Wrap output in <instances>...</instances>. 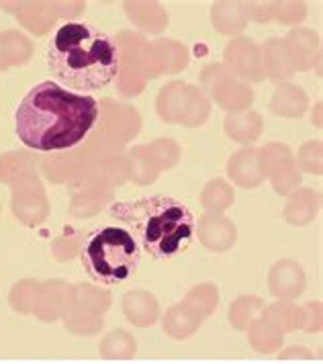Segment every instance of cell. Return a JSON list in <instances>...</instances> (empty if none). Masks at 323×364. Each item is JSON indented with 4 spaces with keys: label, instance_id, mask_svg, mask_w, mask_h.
Instances as JSON below:
<instances>
[{
    "label": "cell",
    "instance_id": "1",
    "mask_svg": "<svg viewBox=\"0 0 323 364\" xmlns=\"http://www.w3.org/2000/svg\"><path fill=\"white\" fill-rule=\"evenodd\" d=\"M98 119V100L58 82H39L18 102L15 132L35 151H64L82 144Z\"/></svg>",
    "mask_w": 323,
    "mask_h": 364
},
{
    "label": "cell",
    "instance_id": "2",
    "mask_svg": "<svg viewBox=\"0 0 323 364\" xmlns=\"http://www.w3.org/2000/svg\"><path fill=\"white\" fill-rule=\"evenodd\" d=\"M51 74L78 95L102 90L121 74L117 37L86 21L64 23L48 46Z\"/></svg>",
    "mask_w": 323,
    "mask_h": 364
},
{
    "label": "cell",
    "instance_id": "3",
    "mask_svg": "<svg viewBox=\"0 0 323 364\" xmlns=\"http://www.w3.org/2000/svg\"><path fill=\"white\" fill-rule=\"evenodd\" d=\"M109 215L133 235L139 248L158 260H168L184 252L196 233L193 211L172 197L154 195L117 200L109 207Z\"/></svg>",
    "mask_w": 323,
    "mask_h": 364
},
{
    "label": "cell",
    "instance_id": "4",
    "mask_svg": "<svg viewBox=\"0 0 323 364\" xmlns=\"http://www.w3.org/2000/svg\"><path fill=\"white\" fill-rule=\"evenodd\" d=\"M82 262L88 274L100 284H121L137 272L142 248L121 225H105L86 237Z\"/></svg>",
    "mask_w": 323,
    "mask_h": 364
},
{
    "label": "cell",
    "instance_id": "5",
    "mask_svg": "<svg viewBox=\"0 0 323 364\" xmlns=\"http://www.w3.org/2000/svg\"><path fill=\"white\" fill-rule=\"evenodd\" d=\"M156 109L162 121L180 123L186 127H198L209 117V100L191 84L170 82L164 86L156 100Z\"/></svg>",
    "mask_w": 323,
    "mask_h": 364
},
{
    "label": "cell",
    "instance_id": "6",
    "mask_svg": "<svg viewBox=\"0 0 323 364\" xmlns=\"http://www.w3.org/2000/svg\"><path fill=\"white\" fill-rule=\"evenodd\" d=\"M205 92L227 113H242L254 100V90L242 78H238L226 64H209L201 74Z\"/></svg>",
    "mask_w": 323,
    "mask_h": 364
},
{
    "label": "cell",
    "instance_id": "7",
    "mask_svg": "<svg viewBox=\"0 0 323 364\" xmlns=\"http://www.w3.org/2000/svg\"><path fill=\"white\" fill-rule=\"evenodd\" d=\"M260 154V166L264 172V178L272 182L275 193L280 197H289L297 188H301V170L297 166V160L292 158L291 148L287 144H268Z\"/></svg>",
    "mask_w": 323,
    "mask_h": 364
},
{
    "label": "cell",
    "instance_id": "8",
    "mask_svg": "<svg viewBox=\"0 0 323 364\" xmlns=\"http://www.w3.org/2000/svg\"><path fill=\"white\" fill-rule=\"evenodd\" d=\"M226 66L243 82H262L266 78L264 60L260 48L248 37L231 39L223 50Z\"/></svg>",
    "mask_w": 323,
    "mask_h": 364
},
{
    "label": "cell",
    "instance_id": "9",
    "mask_svg": "<svg viewBox=\"0 0 323 364\" xmlns=\"http://www.w3.org/2000/svg\"><path fill=\"white\" fill-rule=\"evenodd\" d=\"M189 64V51L176 41L158 39L146 43L144 50V74L146 78H156L160 74H176Z\"/></svg>",
    "mask_w": 323,
    "mask_h": 364
},
{
    "label": "cell",
    "instance_id": "10",
    "mask_svg": "<svg viewBox=\"0 0 323 364\" xmlns=\"http://www.w3.org/2000/svg\"><path fill=\"white\" fill-rule=\"evenodd\" d=\"M307 287V277L303 266L297 260H278L268 274V289L278 301H292L301 297Z\"/></svg>",
    "mask_w": 323,
    "mask_h": 364
},
{
    "label": "cell",
    "instance_id": "11",
    "mask_svg": "<svg viewBox=\"0 0 323 364\" xmlns=\"http://www.w3.org/2000/svg\"><path fill=\"white\" fill-rule=\"evenodd\" d=\"M198 240L205 248L215 254H223L238 240L235 225L221 213H205L196 221Z\"/></svg>",
    "mask_w": 323,
    "mask_h": 364
},
{
    "label": "cell",
    "instance_id": "12",
    "mask_svg": "<svg viewBox=\"0 0 323 364\" xmlns=\"http://www.w3.org/2000/svg\"><path fill=\"white\" fill-rule=\"evenodd\" d=\"M282 41L291 55L295 72H309L319 64L322 43H319V35L315 31L299 27V29H292Z\"/></svg>",
    "mask_w": 323,
    "mask_h": 364
},
{
    "label": "cell",
    "instance_id": "13",
    "mask_svg": "<svg viewBox=\"0 0 323 364\" xmlns=\"http://www.w3.org/2000/svg\"><path fill=\"white\" fill-rule=\"evenodd\" d=\"M227 174L233 184H238L240 188H258L264 178L262 166H260V154L256 148H242L238 149L229 162H227Z\"/></svg>",
    "mask_w": 323,
    "mask_h": 364
},
{
    "label": "cell",
    "instance_id": "14",
    "mask_svg": "<svg viewBox=\"0 0 323 364\" xmlns=\"http://www.w3.org/2000/svg\"><path fill=\"white\" fill-rule=\"evenodd\" d=\"M123 315L135 328H149L160 319L158 299L144 289L129 291L123 297Z\"/></svg>",
    "mask_w": 323,
    "mask_h": 364
},
{
    "label": "cell",
    "instance_id": "15",
    "mask_svg": "<svg viewBox=\"0 0 323 364\" xmlns=\"http://www.w3.org/2000/svg\"><path fill=\"white\" fill-rule=\"evenodd\" d=\"M319 207H322V195L317 191H313V188H297L295 193L289 195L282 217L287 219V223L297 225V228H303V225H309L317 217Z\"/></svg>",
    "mask_w": 323,
    "mask_h": 364
},
{
    "label": "cell",
    "instance_id": "16",
    "mask_svg": "<svg viewBox=\"0 0 323 364\" xmlns=\"http://www.w3.org/2000/svg\"><path fill=\"white\" fill-rule=\"evenodd\" d=\"M201 326H203L201 315L184 301L170 307L162 315V330L166 331V336H170L172 340H189L194 331H198Z\"/></svg>",
    "mask_w": 323,
    "mask_h": 364
},
{
    "label": "cell",
    "instance_id": "17",
    "mask_svg": "<svg viewBox=\"0 0 323 364\" xmlns=\"http://www.w3.org/2000/svg\"><path fill=\"white\" fill-rule=\"evenodd\" d=\"M268 107L276 117L297 119V117L305 115L309 107V97L301 86L292 82H282L276 86L275 95L268 102Z\"/></svg>",
    "mask_w": 323,
    "mask_h": 364
},
{
    "label": "cell",
    "instance_id": "18",
    "mask_svg": "<svg viewBox=\"0 0 323 364\" xmlns=\"http://www.w3.org/2000/svg\"><path fill=\"white\" fill-rule=\"evenodd\" d=\"M262 60H264V70H266V78H270L275 84L289 82L295 68L292 60L287 51V46L282 39H268L262 48Z\"/></svg>",
    "mask_w": 323,
    "mask_h": 364
},
{
    "label": "cell",
    "instance_id": "19",
    "mask_svg": "<svg viewBox=\"0 0 323 364\" xmlns=\"http://www.w3.org/2000/svg\"><path fill=\"white\" fill-rule=\"evenodd\" d=\"M211 23L221 35H240L250 23L245 2H215L211 9Z\"/></svg>",
    "mask_w": 323,
    "mask_h": 364
},
{
    "label": "cell",
    "instance_id": "20",
    "mask_svg": "<svg viewBox=\"0 0 323 364\" xmlns=\"http://www.w3.org/2000/svg\"><path fill=\"white\" fill-rule=\"evenodd\" d=\"M227 137L242 144V146H252L260 137V133L264 129V121L256 111H242V113H231L226 117L223 123Z\"/></svg>",
    "mask_w": 323,
    "mask_h": 364
},
{
    "label": "cell",
    "instance_id": "21",
    "mask_svg": "<svg viewBox=\"0 0 323 364\" xmlns=\"http://www.w3.org/2000/svg\"><path fill=\"white\" fill-rule=\"evenodd\" d=\"M125 13L146 33L158 35L168 27V13L158 2H125Z\"/></svg>",
    "mask_w": 323,
    "mask_h": 364
},
{
    "label": "cell",
    "instance_id": "22",
    "mask_svg": "<svg viewBox=\"0 0 323 364\" xmlns=\"http://www.w3.org/2000/svg\"><path fill=\"white\" fill-rule=\"evenodd\" d=\"M260 319H264L268 326H272L282 336L301 328V307L292 301H276L272 305L264 307L260 314Z\"/></svg>",
    "mask_w": 323,
    "mask_h": 364
},
{
    "label": "cell",
    "instance_id": "23",
    "mask_svg": "<svg viewBox=\"0 0 323 364\" xmlns=\"http://www.w3.org/2000/svg\"><path fill=\"white\" fill-rule=\"evenodd\" d=\"M70 307L102 317L107 314V309L111 307V293L105 289L92 287V284H78L72 289Z\"/></svg>",
    "mask_w": 323,
    "mask_h": 364
},
{
    "label": "cell",
    "instance_id": "24",
    "mask_svg": "<svg viewBox=\"0 0 323 364\" xmlns=\"http://www.w3.org/2000/svg\"><path fill=\"white\" fill-rule=\"evenodd\" d=\"M264 299H260L258 295H240L231 305H229V323L235 328V330L245 331L256 319L260 314L264 311Z\"/></svg>",
    "mask_w": 323,
    "mask_h": 364
},
{
    "label": "cell",
    "instance_id": "25",
    "mask_svg": "<svg viewBox=\"0 0 323 364\" xmlns=\"http://www.w3.org/2000/svg\"><path fill=\"white\" fill-rule=\"evenodd\" d=\"M98 352L105 360H131L137 352V342L129 331L113 330L100 340Z\"/></svg>",
    "mask_w": 323,
    "mask_h": 364
},
{
    "label": "cell",
    "instance_id": "26",
    "mask_svg": "<svg viewBox=\"0 0 323 364\" xmlns=\"http://www.w3.org/2000/svg\"><path fill=\"white\" fill-rule=\"evenodd\" d=\"M127 174L133 182L146 186L158 178L160 170L152 162L146 146H135L127 151Z\"/></svg>",
    "mask_w": 323,
    "mask_h": 364
},
{
    "label": "cell",
    "instance_id": "27",
    "mask_svg": "<svg viewBox=\"0 0 323 364\" xmlns=\"http://www.w3.org/2000/svg\"><path fill=\"white\" fill-rule=\"evenodd\" d=\"M233 199H235L233 188L223 178L209 181L201 193V205L205 207L207 213H223L226 209L233 205Z\"/></svg>",
    "mask_w": 323,
    "mask_h": 364
},
{
    "label": "cell",
    "instance_id": "28",
    "mask_svg": "<svg viewBox=\"0 0 323 364\" xmlns=\"http://www.w3.org/2000/svg\"><path fill=\"white\" fill-rule=\"evenodd\" d=\"M245 331H248L250 346L254 348L258 354H272L282 346V340H285V336L280 331H276L272 326H268L260 317Z\"/></svg>",
    "mask_w": 323,
    "mask_h": 364
},
{
    "label": "cell",
    "instance_id": "29",
    "mask_svg": "<svg viewBox=\"0 0 323 364\" xmlns=\"http://www.w3.org/2000/svg\"><path fill=\"white\" fill-rule=\"evenodd\" d=\"M182 301L186 305H191L194 311L201 315V319L205 321L219 305V291L213 282H201V284L193 287Z\"/></svg>",
    "mask_w": 323,
    "mask_h": 364
},
{
    "label": "cell",
    "instance_id": "30",
    "mask_svg": "<svg viewBox=\"0 0 323 364\" xmlns=\"http://www.w3.org/2000/svg\"><path fill=\"white\" fill-rule=\"evenodd\" d=\"M147 148V154L158 170H170L180 160V146L174 139H156Z\"/></svg>",
    "mask_w": 323,
    "mask_h": 364
},
{
    "label": "cell",
    "instance_id": "31",
    "mask_svg": "<svg viewBox=\"0 0 323 364\" xmlns=\"http://www.w3.org/2000/svg\"><path fill=\"white\" fill-rule=\"evenodd\" d=\"M65 323H68L70 330L74 331V333H78V336H95L105 326L100 315L86 314V311L74 309V307H70L68 317H65Z\"/></svg>",
    "mask_w": 323,
    "mask_h": 364
},
{
    "label": "cell",
    "instance_id": "32",
    "mask_svg": "<svg viewBox=\"0 0 323 364\" xmlns=\"http://www.w3.org/2000/svg\"><path fill=\"white\" fill-rule=\"evenodd\" d=\"M322 151L323 146L319 139H311V141H305L301 148H299V154H297V166L299 170H305L309 174H315V176H322L323 164H322Z\"/></svg>",
    "mask_w": 323,
    "mask_h": 364
},
{
    "label": "cell",
    "instance_id": "33",
    "mask_svg": "<svg viewBox=\"0 0 323 364\" xmlns=\"http://www.w3.org/2000/svg\"><path fill=\"white\" fill-rule=\"evenodd\" d=\"M307 15V6L303 2H276L275 18L282 25H297Z\"/></svg>",
    "mask_w": 323,
    "mask_h": 364
},
{
    "label": "cell",
    "instance_id": "34",
    "mask_svg": "<svg viewBox=\"0 0 323 364\" xmlns=\"http://www.w3.org/2000/svg\"><path fill=\"white\" fill-rule=\"evenodd\" d=\"M307 333L322 331V301H309L301 307V328Z\"/></svg>",
    "mask_w": 323,
    "mask_h": 364
},
{
    "label": "cell",
    "instance_id": "35",
    "mask_svg": "<svg viewBox=\"0 0 323 364\" xmlns=\"http://www.w3.org/2000/svg\"><path fill=\"white\" fill-rule=\"evenodd\" d=\"M248 18L256 21L260 25H266L275 18L276 2H248Z\"/></svg>",
    "mask_w": 323,
    "mask_h": 364
},
{
    "label": "cell",
    "instance_id": "36",
    "mask_svg": "<svg viewBox=\"0 0 323 364\" xmlns=\"http://www.w3.org/2000/svg\"><path fill=\"white\" fill-rule=\"evenodd\" d=\"M278 358H282V360H291V358H301V360H311V358H313V354L309 352L307 348H303V346H291V348H287L285 352H280V354H278Z\"/></svg>",
    "mask_w": 323,
    "mask_h": 364
}]
</instances>
